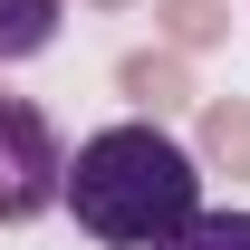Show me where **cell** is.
I'll use <instances>...</instances> for the list:
<instances>
[{"label": "cell", "mask_w": 250, "mask_h": 250, "mask_svg": "<svg viewBox=\"0 0 250 250\" xmlns=\"http://www.w3.org/2000/svg\"><path fill=\"white\" fill-rule=\"evenodd\" d=\"M58 202L77 212V231L106 250H164L183 221H202V164L164 135V125H96L67 154Z\"/></svg>", "instance_id": "cell-1"}, {"label": "cell", "mask_w": 250, "mask_h": 250, "mask_svg": "<svg viewBox=\"0 0 250 250\" xmlns=\"http://www.w3.org/2000/svg\"><path fill=\"white\" fill-rule=\"evenodd\" d=\"M58 183H67V145L58 125L39 116L29 96H0V231L58 212Z\"/></svg>", "instance_id": "cell-2"}, {"label": "cell", "mask_w": 250, "mask_h": 250, "mask_svg": "<svg viewBox=\"0 0 250 250\" xmlns=\"http://www.w3.org/2000/svg\"><path fill=\"white\" fill-rule=\"evenodd\" d=\"M58 20H67V0H0V67L39 58V48L58 39Z\"/></svg>", "instance_id": "cell-3"}, {"label": "cell", "mask_w": 250, "mask_h": 250, "mask_svg": "<svg viewBox=\"0 0 250 250\" xmlns=\"http://www.w3.org/2000/svg\"><path fill=\"white\" fill-rule=\"evenodd\" d=\"M164 250H250V212H202V221H183Z\"/></svg>", "instance_id": "cell-4"}]
</instances>
